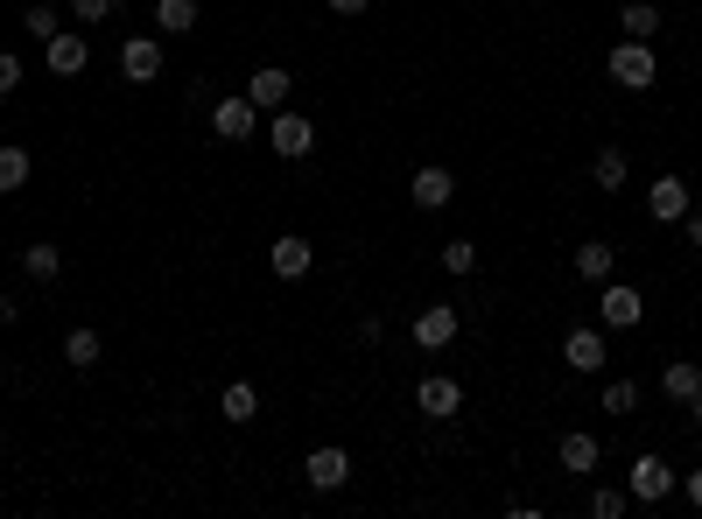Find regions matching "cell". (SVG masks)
I'll return each mask as SVG.
<instances>
[{
    "label": "cell",
    "instance_id": "28",
    "mask_svg": "<svg viewBox=\"0 0 702 519\" xmlns=\"http://www.w3.org/2000/svg\"><path fill=\"white\" fill-rule=\"evenodd\" d=\"M591 512H597V519H625V512H633V491H612V485H604V491H591Z\"/></svg>",
    "mask_w": 702,
    "mask_h": 519
},
{
    "label": "cell",
    "instance_id": "8",
    "mask_svg": "<svg viewBox=\"0 0 702 519\" xmlns=\"http://www.w3.org/2000/svg\"><path fill=\"white\" fill-rule=\"evenodd\" d=\"M302 477H310L316 491H337V485H352V450H337V442H324V450H310V464H302Z\"/></svg>",
    "mask_w": 702,
    "mask_h": 519
},
{
    "label": "cell",
    "instance_id": "11",
    "mask_svg": "<svg viewBox=\"0 0 702 519\" xmlns=\"http://www.w3.org/2000/svg\"><path fill=\"white\" fill-rule=\"evenodd\" d=\"M647 210L660 225H681V218H689V183H681V176H654L647 183Z\"/></svg>",
    "mask_w": 702,
    "mask_h": 519
},
{
    "label": "cell",
    "instance_id": "35",
    "mask_svg": "<svg viewBox=\"0 0 702 519\" xmlns=\"http://www.w3.org/2000/svg\"><path fill=\"white\" fill-rule=\"evenodd\" d=\"M689 421H695V429H702V393H695V400H689Z\"/></svg>",
    "mask_w": 702,
    "mask_h": 519
},
{
    "label": "cell",
    "instance_id": "22",
    "mask_svg": "<svg viewBox=\"0 0 702 519\" xmlns=\"http://www.w3.org/2000/svg\"><path fill=\"white\" fill-rule=\"evenodd\" d=\"M29 169H35V162H29V148H14V141L0 148V190H22V183H29Z\"/></svg>",
    "mask_w": 702,
    "mask_h": 519
},
{
    "label": "cell",
    "instance_id": "21",
    "mask_svg": "<svg viewBox=\"0 0 702 519\" xmlns=\"http://www.w3.org/2000/svg\"><path fill=\"white\" fill-rule=\"evenodd\" d=\"M618 22H625V35H633V43H654V35H660V22H668V14H660V8H647V0H633V8H625Z\"/></svg>",
    "mask_w": 702,
    "mask_h": 519
},
{
    "label": "cell",
    "instance_id": "30",
    "mask_svg": "<svg viewBox=\"0 0 702 519\" xmlns=\"http://www.w3.org/2000/svg\"><path fill=\"white\" fill-rule=\"evenodd\" d=\"M14 85H22V56H14V50H0V99H8Z\"/></svg>",
    "mask_w": 702,
    "mask_h": 519
},
{
    "label": "cell",
    "instance_id": "1",
    "mask_svg": "<svg viewBox=\"0 0 702 519\" xmlns=\"http://www.w3.org/2000/svg\"><path fill=\"white\" fill-rule=\"evenodd\" d=\"M674 491H681V471L668 456H633V506H660Z\"/></svg>",
    "mask_w": 702,
    "mask_h": 519
},
{
    "label": "cell",
    "instance_id": "14",
    "mask_svg": "<svg viewBox=\"0 0 702 519\" xmlns=\"http://www.w3.org/2000/svg\"><path fill=\"white\" fill-rule=\"evenodd\" d=\"M562 358H569V372H604V331L576 323V331L562 337Z\"/></svg>",
    "mask_w": 702,
    "mask_h": 519
},
{
    "label": "cell",
    "instance_id": "19",
    "mask_svg": "<svg viewBox=\"0 0 702 519\" xmlns=\"http://www.w3.org/2000/svg\"><path fill=\"white\" fill-rule=\"evenodd\" d=\"M218 414H225V421H239V429H246V421H253V414H260V393H253V387H246V379H233V387H225V393H218Z\"/></svg>",
    "mask_w": 702,
    "mask_h": 519
},
{
    "label": "cell",
    "instance_id": "5",
    "mask_svg": "<svg viewBox=\"0 0 702 519\" xmlns=\"http://www.w3.org/2000/svg\"><path fill=\"white\" fill-rule=\"evenodd\" d=\"M120 78L127 85H155L162 78V43L155 35H127L120 43Z\"/></svg>",
    "mask_w": 702,
    "mask_h": 519
},
{
    "label": "cell",
    "instance_id": "20",
    "mask_svg": "<svg viewBox=\"0 0 702 519\" xmlns=\"http://www.w3.org/2000/svg\"><path fill=\"white\" fill-rule=\"evenodd\" d=\"M155 29L162 35H190L197 29V0H155Z\"/></svg>",
    "mask_w": 702,
    "mask_h": 519
},
{
    "label": "cell",
    "instance_id": "25",
    "mask_svg": "<svg viewBox=\"0 0 702 519\" xmlns=\"http://www.w3.org/2000/svg\"><path fill=\"white\" fill-rule=\"evenodd\" d=\"M604 414H625V421H633V414H639V379H612V387H604Z\"/></svg>",
    "mask_w": 702,
    "mask_h": 519
},
{
    "label": "cell",
    "instance_id": "12",
    "mask_svg": "<svg viewBox=\"0 0 702 519\" xmlns=\"http://www.w3.org/2000/svg\"><path fill=\"white\" fill-rule=\"evenodd\" d=\"M408 197L422 204V210H443L450 197H457V176H450L443 162H429V169H414V183H408Z\"/></svg>",
    "mask_w": 702,
    "mask_h": 519
},
{
    "label": "cell",
    "instance_id": "29",
    "mask_svg": "<svg viewBox=\"0 0 702 519\" xmlns=\"http://www.w3.org/2000/svg\"><path fill=\"white\" fill-rule=\"evenodd\" d=\"M443 267H450V274H471V267H478V246H471V239H450V246H443Z\"/></svg>",
    "mask_w": 702,
    "mask_h": 519
},
{
    "label": "cell",
    "instance_id": "10",
    "mask_svg": "<svg viewBox=\"0 0 702 519\" xmlns=\"http://www.w3.org/2000/svg\"><path fill=\"white\" fill-rule=\"evenodd\" d=\"M289 91H295V78L281 64H260L253 78H246V99H253L260 112H281V106H289Z\"/></svg>",
    "mask_w": 702,
    "mask_h": 519
},
{
    "label": "cell",
    "instance_id": "27",
    "mask_svg": "<svg viewBox=\"0 0 702 519\" xmlns=\"http://www.w3.org/2000/svg\"><path fill=\"white\" fill-rule=\"evenodd\" d=\"M99 352H106L99 331H71V337H64V358L78 365V372H85V365H99Z\"/></svg>",
    "mask_w": 702,
    "mask_h": 519
},
{
    "label": "cell",
    "instance_id": "13",
    "mask_svg": "<svg viewBox=\"0 0 702 519\" xmlns=\"http://www.w3.org/2000/svg\"><path fill=\"white\" fill-rule=\"evenodd\" d=\"M457 323H464V316L450 310V302H429V310L414 316V344H422V352H443V344L457 337Z\"/></svg>",
    "mask_w": 702,
    "mask_h": 519
},
{
    "label": "cell",
    "instance_id": "6",
    "mask_svg": "<svg viewBox=\"0 0 702 519\" xmlns=\"http://www.w3.org/2000/svg\"><path fill=\"white\" fill-rule=\"evenodd\" d=\"M268 141H274V155H281V162H302V155L316 148V127L302 120V112L281 106V112H274V127H268Z\"/></svg>",
    "mask_w": 702,
    "mask_h": 519
},
{
    "label": "cell",
    "instance_id": "2",
    "mask_svg": "<svg viewBox=\"0 0 702 519\" xmlns=\"http://www.w3.org/2000/svg\"><path fill=\"white\" fill-rule=\"evenodd\" d=\"M604 71H612V78L625 85V91H647L654 78H660V64H654V50L647 43H633V35H625V43L604 56Z\"/></svg>",
    "mask_w": 702,
    "mask_h": 519
},
{
    "label": "cell",
    "instance_id": "15",
    "mask_svg": "<svg viewBox=\"0 0 702 519\" xmlns=\"http://www.w3.org/2000/svg\"><path fill=\"white\" fill-rule=\"evenodd\" d=\"M43 64L56 71V78H85V64H91L85 35H50V43H43Z\"/></svg>",
    "mask_w": 702,
    "mask_h": 519
},
{
    "label": "cell",
    "instance_id": "17",
    "mask_svg": "<svg viewBox=\"0 0 702 519\" xmlns=\"http://www.w3.org/2000/svg\"><path fill=\"white\" fill-rule=\"evenodd\" d=\"M660 393L689 408V400L702 393V365H695V358H668V372H660Z\"/></svg>",
    "mask_w": 702,
    "mask_h": 519
},
{
    "label": "cell",
    "instance_id": "26",
    "mask_svg": "<svg viewBox=\"0 0 702 519\" xmlns=\"http://www.w3.org/2000/svg\"><path fill=\"white\" fill-rule=\"evenodd\" d=\"M22 267L35 281H56V274H64V253H56V246H22Z\"/></svg>",
    "mask_w": 702,
    "mask_h": 519
},
{
    "label": "cell",
    "instance_id": "33",
    "mask_svg": "<svg viewBox=\"0 0 702 519\" xmlns=\"http://www.w3.org/2000/svg\"><path fill=\"white\" fill-rule=\"evenodd\" d=\"M372 0H331V14H366Z\"/></svg>",
    "mask_w": 702,
    "mask_h": 519
},
{
    "label": "cell",
    "instance_id": "9",
    "mask_svg": "<svg viewBox=\"0 0 702 519\" xmlns=\"http://www.w3.org/2000/svg\"><path fill=\"white\" fill-rule=\"evenodd\" d=\"M268 267H274L281 281H302V274H310V267H316V246L302 239V233H281V239L268 246Z\"/></svg>",
    "mask_w": 702,
    "mask_h": 519
},
{
    "label": "cell",
    "instance_id": "34",
    "mask_svg": "<svg viewBox=\"0 0 702 519\" xmlns=\"http://www.w3.org/2000/svg\"><path fill=\"white\" fill-rule=\"evenodd\" d=\"M689 239H695V246H702V210H689Z\"/></svg>",
    "mask_w": 702,
    "mask_h": 519
},
{
    "label": "cell",
    "instance_id": "16",
    "mask_svg": "<svg viewBox=\"0 0 702 519\" xmlns=\"http://www.w3.org/2000/svg\"><path fill=\"white\" fill-rule=\"evenodd\" d=\"M555 456H562V471H576V477H591V471H597V456H604V442H597V435H583V429H569V435H562V450H555Z\"/></svg>",
    "mask_w": 702,
    "mask_h": 519
},
{
    "label": "cell",
    "instance_id": "36",
    "mask_svg": "<svg viewBox=\"0 0 702 519\" xmlns=\"http://www.w3.org/2000/svg\"><path fill=\"white\" fill-rule=\"evenodd\" d=\"M0 387H8V358H0Z\"/></svg>",
    "mask_w": 702,
    "mask_h": 519
},
{
    "label": "cell",
    "instance_id": "32",
    "mask_svg": "<svg viewBox=\"0 0 702 519\" xmlns=\"http://www.w3.org/2000/svg\"><path fill=\"white\" fill-rule=\"evenodd\" d=\"M681 491H689V506H702V464H695L689 477H681Z\"/></svg>",
    "mask_w": 702,
    "mask_h": 519
},
{
    "label": "cell",
    "instance_id": "4",
    "mask_svg": "<svg viewBox=\"0 0 702 519\" xmlns=\"http://www.w3.org/2000/svg\"><path fill=\"white\" fill-rule=\"evenodd\" d=\"M253 127H260V106L246 99V91H233V99L212 106V133H218V141H253Z\"/></svg>",
    "mask_w": 702,
    "mask_h": 519
},
{
    "label": "cell",
    "instance_id": "24",
    "mask_svg": "<svg viewBox=\"0 0 702 519\" xmlns=\"http://www.w3.org/2000/svg\"><path fill=\"white\" fill-rule=\"evenodd\" d=\"M22 29L35 35V43H50V35H64V14H56V8H50V0H35V8L22 14Z\"/></svg>",
    "mask_w": 702,
    "mask_h": 519
},
{
    "label": "cell",
    "instance_id": "18",
    "mask_svg": "<svg viewBox=\"0 0 702 519\" xmlns=\"http://www.w3.org/2000/svg\"><path fill=\"white\" fill-rule=\"evenodd\" d=\"M612 267H618V246H604V239L576 246V274L583 281H612Z\"/></svg>",
    "mask_w": 702,
    "mask_h": 519
},
{
    "label": "cell",
    "instance_id": "31",
    "mask_svg": "<svg viewBox=\"0 0 702 519\" xmlns=\"http://www.w3.org/2000/svg\"><path fill=\"white\" fill-rule=\"evenodd\" d=\"M71 14H78V22H106L112 0H71Z\"/></svg>",
    "mask_w": 702,
    "mask_h": 519
},
{
    "label": "cell",
    "instance_id": "7",
    "mask_svg": "<svg viewBox=\"0 0 702 519\" xmlns=\"http://www.w3.org/2000/svg\"><path fill=\"white\" fill-rule=\"evenodd\" d=\"M414 408H422L429 421H450V414L464 408V387H457V379H450V372H429L422 387H414Z\"/></svg>",
    "mask_w": 702,
    "mask_h": 519
},
{
    "label": "cell",
    "instance_id": "3",
    "mask_svg": "<svg viewBox=\"0 0 702 519\" xmlns=\"http://www.w3.org/2000/svg\"><path fill=\"white\" fill-rule=\"evenodd\" d=\"M639 316H647V295L625 288V281H604V295H597V323H604V331H633Z\"/></svg>",
    "mask_w": 702,
    "mask_h": 519
},
{
    "label": "cell",
    "instance_id": "23",
    "mask_svg": "<svg viewBox=\"0 0 702 519\" xmlns=\"http://www.w3.org/2000/svg\"><path fill=\"white\" fill-rule=\"evenodd\" d=\"M591 183H597V190H625V155H618V148H597Z\"/></svg>",
    "mask_w": 702,
    "mask_h": 519
}]
</instances>
